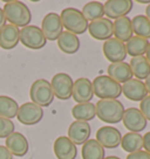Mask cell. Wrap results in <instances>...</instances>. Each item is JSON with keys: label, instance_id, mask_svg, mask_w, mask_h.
I'll use <instances>...</instances> for the list:
<instances>
[{"label": "cell", "instance_id": "obj_1", "mask_svg": "<svg viewBox=\"0 0 150 159\" xmlns=\"http://www.w3.org/2000/svg\"><path fill=\"white\" fill-rule=\"evenodd\" d=\"M4 14H5L6 21H10L11 25L19 27H26L30 24L32 20V13H30L28 6L21 2V1H7L4 6Z\"/></svg>", "mask_w": 150, "mask_h": 159}, {"label": "cell", "instance_id": "obj_2", "mask_svg": "<svg viewBox=\"0 0 150 159\" xmlns=\"http://www.w3.org/2000/svg\"><path fill=\"white\" fill-rule=\"evenodd\" d=\"M95 110L102 122L115 124L122 120L125 109L119 99H100L95 104Z\"/></svg>", "mask_w": 150, "mask_h": 159}, {"label": "cell", "instance_id": "obj_3", "mask_svg": "<svg viewBox=\"0 0 150 159\" xmlns=\"http://www.w3.org/2000/svg\"><path fill=\"white\" fill-rule=\"evenodd\" d=\"M94 95L100 99H117L122 94V85L108 75L96 76L91 82Z\"/></svg>", "mask_w": 150, "mask_h": 159}, {"label": "cell", "instance_id": "obj_4", "mask_svg": "<svg viewBox=\"0 0 150 159\" xmlns=\"http://www.w3.org/2000/svg\"><path fill=\"white\" fill-rule=\"evenodd\" d=\"M60 18L67 32H70L75 35L83 34L88 30V21L83 16L82 12L77 8L68 7L62 10Z\"/></svg>", "mask_w": 150, "mask_h": 159}, {"label": "cell", "instance_id": "obj_5", "mask_svg": "<svg viewBox=\"0 0 150 159\" xmlns=\"http://www.w3.org/2000/svg\"><path fill=\"white\" fill-rule=\"evenodd\" d=\"M30 97L33 103L41 108H45L52 104L55 96L52 90L49 81L45 79H39L34 81L33 84L30 85Z\"/></svg>", "mask_w": 150, "mask_h": 159}, {"label": "cell", "instance_id": "obj_6", "mask_svg": "<svg viewBox=\"0 0 150 159\" xmlns=\"http://www.w3.org/2000/svg\"><path fill=\"white\" fill-rule=\"evenodd\" d=\"M20 42L30 49H41L47 43L45 35L40 27L28 25L20 30Z\"/></svg>", "mask_w": 150, "mask_h": 159}, {"label": "cell", "instance_id": "obj_7", "mask_svg": "<svg viewBox=\"0 0 150 159\" xmlns=\"http://www.w3.org/2000/svg\"><path fill=\"white\" fill-rule=\"evenodd\" d=\"M73 84H74L73 79L70 77V75L66 74V73L55 74L50 82V87L54 93V96L62 101L69 99L72 97Z\"/></svg>", "mask_w": 150, "mask_h": 159}, {"label": "cell", "instance_id": "obj_8", "mask_svg": "<svg viewBox=\"0 0 150 159\" xmlns=\"http://www.w3.org/2000/svg\"><path fill=\"white\" fill-rule=\"evenodd\" d=\"M44 117V109L33 102H27L19 107L16 118L24 125L38 124Z\"/></svg>", "mask_w": 150, "mask_h": 159}, {"label": "cell", "instance_id": "obj_9", "mask_svg": "<svg viewBox=\"0 0 150 159\" xmlns=\"http://www.w3.org/2000/svg\"><path fill=\"white\" fill-rule=\"evenodd\" d=\"M41 30L45 35L46 40L55 41L63 32V25L61 21L60 15L54 12H50L44 16L42 24H41Z\"/></svg>", "mask_w": 150, "mask_h": 159}, {"label": "cell", "instance_id": "obj_10", "mask_svg": "<svg viewBox=\"0 0 150 159\" xmlns=\"http://www.w3.org/2000/svg\"><path fill=\"white\" fill-rule=\"evenodd\" d=\"M102 49H103L105 57L111 63L123 62L127 57L125 45L122 41L115 39V38H111V39L105 41Z\"/></svg>", "mask_w": 150, "mask_h": 159}, {"label": "cell", "instance_id": "obj_11", "mask_svg": "<svg viewBox=\"0 0 150 159\" xmlns=\"http://www.w3.org/2000/svg\"><path fill=\"white\" fill-rule=\"evenodd\" d=\"M134 2L131 0H108L103 4L105 15L107 19H119L128 16V13L133 10Z\"/></svg>", "mask_w": 150, "mask_h": 159}, {"label": "cell", "instance_id": "obj_12", "mask_svg": "<svg viewBox=\"0 0 150 159\" xmlns=\"http://www.w3.org/2000/svg\"><path fill=\"white\" fill-rule=\"evenodd\" d=\"M122 122L127 129L130 132H136L140 134L141 131H143L147 126V119L142 115L140 109L136 108H129L124 110V114L122 117Z\"/></svg>", "mask_w": 150, "mask_h": 159}, {"label": "cell", "instance_id": "obj_13", "mask_svg": "<svg viewBox=\"0 0 150 159\" xmlns=\"http://www.w3.org/2000/svg\"><path fill=\"white\" fill-rule=\"evenodd\" d=\"M93 96H94V91H93L91 81H89L87 77H80L74 81L72 97L77 104L88 103L93 99Z\"/></svg>", "mask_w": 150, "mask_h": 159}, {"label": "cell", "instance_id": "obj_14", "mask_svg": "<svg viewBox=\"0 0 150 159\" xmlns=\"http://www.w3.org/2000/svg\"><path fill=\"white\" fill-rule=\"evenodd\" d=\"M121 134L120 130L114 126H102L96 132V140L105 149H115L121 144Z\"/></svg>", "mask_w": 150, "mask_h": 159}, {"label": "cell", "instance_id": "obj_15", "mask_svg": "<svg viewBox=\"0 0 150 159\" xmlns=\"http://www.w3.org/2000/svg\"><path fill=\"white\" fill-rule=\"evenodd\" d=\"M88 32L91 38L100 41H107L113 36V22L107 18H101L88 24Z\"/></svg>", "mask_w": 150, "mask_h": 159}, {"label": "cell", "instance_id": "obj_16", "mask_svg": "<svg viewBox=\"0 0 150 159\" xmlns=\"http://www.w3.org/2000/svg\"><path fill=\"white\" fill-rule=\"evenodd\" d=\"M5 146L15 157H24L27 154L28 149H30L27 138L21 132H16V131L11 134L6 138Z\"/></svg>", "mask_w": 150, "mask_h": 159}, {"label": "cell", "instance_id": "obj_17", "mask_svg": "<svg viewBox=\"0 0 150 159\" xmlns=\"http://www.w3.org/2000/svg\"><path fill=\"white\" fill-rule=\"evenodd\" d=\"M90 132H91V129H90L89 123L75 120L68 128V136L67 137L75 145H83L89 139Z\"/></svg>", "mask_w": 150, "mask_h": 159}, {"label": "cell", "instance_id": "obj_18", "mask_svg": "<svg viewBox=\"0 0 150 159\" xmlns=\"http://www.w3.org/2000/svg\"><path fill=\"white\" fill-rule=\"evenodd\" d=\"M53 149L58 159H75L77 156L76 145L67 136H61L55 139Z\"/></svg>", "mask_w": 150, "mask_h": 159}, {"label": "cell", "instance_id": "obj_19", "mask_svg": "<svg viewBox=\"0 0 150 159\" xmlns=\"http://www.w3.org/2000/svg\"><path fill=\"white\" fill-rule=\"evenodd\" d=\"M122 93L125 97L134 102H141L145 96H148V91L145 89L143 81L131 79L122 85Z\"/></svg>", "mask_w": 150, "mask_h": 159}, {"label": "cell", "instance_id": "obj_20", "mask_svg": "<svg viewBox=\"0 0 150 159\" xmlns=\"http://www.w3.org/2000/svg\"><path fill=\"white\" fill-rule=\"evenodd\" d=\"M20 41V30L14 25H6L0 30V47L5 50L15 48Z\"/></svg>", "mask_w": 150, "mask_h": 159}, {"label": "cell", "instance_id": "obj_21", "mask_svg": "<svg viewBox=\"0 0 150 159\" xmlns=\"http://www.w3.org/2000/svg\"><path fill=\"white\" fill-rule=\"evenodd\" d=\"M107 73H108V76L110 79L116 81L117 83H125L129 80L133 79V73L130 69V66L127 62L110 63L108 66Z\"/></svg>", "mask_w": 150, "mask_h": 159}, {"label": "cell", "instance_id": "obj_22", "mask_svg": "<svg viewBox=\"0 0 150 159\" xmlns=\"http://www.w3.org/2000/svg\"><path fill=\"white\" fill-rule=\"evenodd\" d=\"M133 27H131V20L128 16H122L113 22V35L115 39L122 41L123 43L129 41L133 36Z\"/></svg>", "mask_w": 150, "mask_h": 159}, {"label": "cell", "instance_id": "obj_23", "mask_svg": "<svg viewBox=\"0 0 150 159\" xmlns=\"http://www.w3.org/2000/svg\"><path fill=\"white\" fill-rule=\"evenodd\" d=\"M58 47L65 54H75L80 49V40L77 35L73 34L70 32H62L58 38Z\"/></svg>", "mask_w": 150, "mask_h": 159}, {"label": "cell", "instance_id": "obj_24", "mask_svg": "<svg viewBox=\"0 0 150 159\" xmlns=\"http://www.w3.org/2000/svg\"><path fill=\"white\" fill-rule=\"evenodd\" d=\"M81 154L82 159H105V148L96 139L89 138L82 145Z\"/></svg>", "mask_w": 150, "mask_h": 159}, {"label": "cell", "instance_id": "obj_25", "mask_svg": "<svg viewBox=\"0 0 150 159\" xmlns=\"http://www.w3.org/2000/svg\"><path fill=\"white\" fill-rule=\"evenodd\" d=\"M72 115L75 118V120H80V122H89L91 119L95 118L96 110L95 104H93L91 102L88 103H79L73 107L72 109Z\"/></svg>", "mask_w": 150, "mask_h": 159}, {"label": "cell", "instance_id": "obj_26", "mask_svg": "<svg viewBox=\"0 0 150 159\" xmlns=\"http://www.w3.org/2000/svg\"><path fill=\"white\" fill-rule=\"evenodd\" d=\"M130 69L136 80H145L150 75V65L145 56H136L130 60Z\"/></svg>", "mask_w": 150, "mask_h": 159}, {"label": "cell", "instance_id": "obj_27", "mask_svg": "<svg viewBox=\"0 0 150 159\" xmlns=\"http://www.w3.org/2000/svg\"><path fill=\"white\" fill-rule=\"evenodd\" d=\"M121 146L128 153H134L136 151H141L143 148V136L136 132H128L122 136Z\"/></svg>", "mask_w": 150, "mask_h": 159}, {"label": "cell", "instance_id": "obj_28", "mask_svg": "<svg viewBox=\"0 0 150 159\" xmlns=\"http://www.w3.org/2000/svg\"><path fill=\"white\" fill-rule=\"evenodd\" d=\"M131 27L133 33L136 34V36L143 38L145 40L150 39V21L145 15H135L131 19Z\"/></svg>", "mask_w": 150, "mask_h": 159}, {"label": "cell", "instance_id": "obj_29", "mask_svg": "<svg viewBox=\"0 0 150 159\" xmlns=\"http://www.w3.org/2000/svg\"><path fill=\"white\" fill-rule=\"evenodd\" d=\"M125 45V50L127 54L136 57V56H144L147 48H148V40L143 39V38H138V36H133L129 41H127Z\"/></svg>", "mask_w": 150, "mask_h": 159}, {"label": "cell", "instance_id": "obj_30", "mask_svg": "<svg viewBox=\"0 0 150 159\" xmlns=\"http://www.w3.org/2000/svg\"><path fill=\"white\" fill-rule=\"evenodd\" d=\"M82 14L86 18L87 21H95L97 19L103 18L105 15V8L103 4H101L100 1H89L87 2L83 8H82Z\"/></svg>", "mask_w": 150, "mask_h": 159}, {"label": "cell", "instance_id": "obj_31", "mask_svg": "<svg viewBox=\"0 0 150 159\" xmlns=\"http://www.w3.org/2000/svg\"><path fill=\"white\" fill-rule=\"evenodd\" d=\"M18 109H19V105L16 103V101H14L10 96H5V95L0 96V116L1 117L8 119L14 118L16 117Z\"/></svg>", "mask_w": 150, "mask_h": 159}, {"label": "cell", "instance_id": "obj_32", "mask_svg": "<svg viewBox=\"0 0 150 159\" xmlns=\"http://www.w3.org/2000/svg\"><path fill=\"white\" fill-rule=\"evenodd\" d=\"M14 123L12 119L0 116V138H7L11 134L14 132Z\"/></svg>", "mask_w": 150, "mask_h": 159}, {"label": "cell", "instance_id": "obj_33", "mask_svg": "<svg viewBox=\"0 0 150 159\" xmlns=\"http://www.w3.org/2000/svg\"><path fill=\"white\" fill-rule=\"evenodd\" d=\"M140 111L145 117L147 120H150V95L145 96L140 103Z\"/></svg>", "mask_w": 150, "mask_h": 159}, {"label": "cell", "instance_id": "obj_34", "mask_svg": "<svg viewBox=\"0 0 150 159\" xmlns=\"http://www.w3.org/2000/svg\"><path fill=\"white\" fill-rule=\"evenodd\" d=\"M127 159H150V153L147 151H136L134 153H129L127 156Z\"/></svg>", "mask_w": 150, "mask_h": 159}, {"label": "cell", "instance_id": "obj_35", "mask_svg": "<svg viewBox=\"0 0 150 159\" xmlns=\"http://www.w3.org/2000/svg\"><path fill=\"white\" fill-rule=\"evenodd\" d=\"M0 159H13V154L5 145H0Z\"/></svg>", "mask_w": 150, "mask_h": 159}, {"label": "cell", "instance_id": "obj_36", "mask_svg": "<svg viewBox=\"0 0 150 159\" xmlns=\"http://www.w3.org/2000/svg\"><path fill=\"white\" fill-rule=\"evenodd\" d=\"M143 148L148 153H150V131L143 136Z\"/></svg>", "mask_w": 150, "mask_h": 159}, {"label": "cell", "instance_id": "obj_37", "mask_svg": "<svg viewBox=\"0 0 150 159\" xmlns=\"http://www.w3.org/2000/svg\"><path fill=\"white\" fill-rule=\"evenodd\" d=\"M5 26H6V18H5V14H4V11L0 7V30H2Z\"/></svg>", "mask_w": 150, "mask_h": 159}, {"label": "cell", "instance_id": "obj_38", "mask_svg": "<svg viewBox=\"0 0 150 159\" xmlns=\"http://www.w3.org/2000/svg\"><path fill=\"white\" fill-rule=\"evenodd\" d=\"M144 85H145V89H147V91H148V94L150 95V75L147 77V79H145Z\"/></svg>", "mask_w": 150, "mask_h": 159}, {"label": "cell", "instance_id": "obj_39", "mask_svg": "<svg viewBox=\"0 0 150 159\" xmlns=\"http://www.w3.org/2000/svg\"><path fill=\"white\" fill-rule=\"evenodd\" d=\"M145 59H147V61L149 62V65H150V42H149V45H148L147 52H145Z\"/></svg>", "mask_w": 150, "mask_h": 159}, {"label": "cell", "instance_id": "obj_40", "mask_svg": "<svg viewBox=\"0 0 150 159\" xmlns=\"http://www.w3.org/2000/svg\"><path fill=\"white\" fill-rule=\"evenodd\" d=\"M145 16H147L148 20L150 21V4L147 6V8H145Z\"/></svg>", "mask_w": 150, "mask_h": 159}, {"label": "cell", "instance_id": "obj_41", "mask_svg": "<svg viewBox=\"0 0 150 159\" xmlns=\"http://www.w3.org/2000/svg\"><path fill=\"white\" fill-rule=\"evenodd\" d=\"M105 159H121V158L116 157V156H108V157H105Z\"/></svg>", "mask_w": 150, "mask_h": 159}]
</instances>
